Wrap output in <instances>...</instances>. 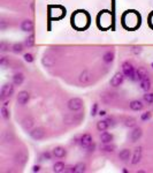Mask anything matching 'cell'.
Returning <instances> with one entry per match:
<instances>
[{"instance_id": "cell-6", "label": "cell", "mask_w": 153, "mask_h": 173, "mask_svg": "<svg viewBox=\"0 0 153 173\" xmlns=\"http://www.w3.org/2000/svg\"><path fill=\"white\" fill-rule=\"evenodd\" d=\"M124 74L122 73H120V72H118V73H115L114 74V76L112 77V80H111V86H121L123 83V81H124Z\"/></svg>"}, {"instance_id": "cell-10", "label": "cell", "mask_w": 153, "mask_h": 173, "mask_svg": "<svg viewBox=\"0 0 153 173\" xmlns=\"http://www.w3.org/2000/svg\"><path fill=\"white\" fill-rule=\"evenodd\" d=\"M145 76H147V72L145 70V68L139 67L138 69L135 70V75H134L132 80H134V81H141V80H143Z\"/></svg>"}, {"instance_id": "cell-44", "label": "cell", "mask_w": 153, "mask_h": 173, "mask_svg": "<svg viewBox=\"0 0 153 173\" xmlns=\"http://www.w3.org/2000/svg\"><path fill=\"white\" fill-rule=\"evenodd\" d=\"M87 149H89V151H93V150H94V144L92 143L91 145H90V146H88Z\"/></svg>"}, {"instance_id": "cell-7", "label": "cell", "mask_w": 153, "mask_h": 173, "mask_svg": "<svg viewBox=\"0 0 153 173\" xmlns=\"http://www.w3.org/2000/svg\"><path fill=\"white\" fill-rule=\"evenodd\" d=\"M30 99V93L28 91H20L17 95V103L20 105H26Z\"/></svg>"}, {"instance_id": "cell-25", "label": "cell", "mask_w": 153, "mask_h": 173, "mask_svg": "<svg viewBox=\"0 0 153 173\" xmlns=\"http://www.w3.org/2000/svg\"><path fill=\"white\" fill-rule=\"evenodd\" d=\"M53 171L57 173H60L64 171V164L62 162H57L54 165H53Z\"/></svg>"}, {"instance_id": "cell-37", "label": "cell", "mask_w": 153, "mask_h": 173, "mask_svg": "<svg viewBox=\"0 0 153 173\" xmlns=\"http://www.w3.org/2000/svg\"><path fill=\"white\" fill-rule=\"evenodd\" d=\"M23 58H24V60H26L27 62H33V60H35V58H33V56H32L31 53H26Z\"/></svg>"}, {"instance_id": "cell-36", "label": "cell", "mask_w": 153, "mask_h": 173, "mask_svg": "<svg viewBox=\"0 0 153 173\" xmlns=\"http://www.w3.org/2000/svg\"><path fill=\"white\" fill-rule=\"evenodd\" d=\"M0 65H1L2 67L8 66V65H9V60H8V58H6V57L1 58V59H0Z\"/></svg>"}, {"instance_id": "cell-16", "label": "cell", "mask_w": 153, "mask_h": 173, "mask_svg": "<svg viewBox=\"0 0 153 173\" xmlns=\"http://www.w3.org/2000/svg\"><path fill=\"white\" fill-rule=\"evenodd\" d=\"M141 82V88L144 90V91H149L150 89H151V80H150V77H149V75L147 76H145L143 80H141L139 81Z\"/></svg>"}, {"instance_id": "cell-24", "label": "cell", "mask_w": 153, "mask_h": 173, "mask_svg": "<svg viewBox=\"0 0 153 173\" xmlns=\"http://www.w3.org/2000/svg\"><path fill=\"white\" fill-rule=\"evenodd\" d=\"M85 164L84 163H78L74 166V173H83L85 172Z\"/></svg>"}, {"instance_id": "cell-34", "label": "cell", "mask_w": 153, "mask_h": 173, "mask_svg": "<svg viewBox=\"0 0 153 173\" xmlns=\"http://www.w3.org/2000/svg\"><path fill=\"white\" fill-rule=\"evenodd\" d=\"M8 49H9V45H8L6 42L2 40V42L0 43V51H1V52H6Z\"/></svg>"}, {"instance_id": "cell-12", "label": "cell", "mask_w": 153, "mask_h": 173, "mask_svg": "<svg viewBox=\"0 0 153 173\" xmlns=\"http://www.w3.org/2000/svg\"><path fill=\"white\" fill-rule=\"evenodd\" d=\"M141 158H142V148L138 146L135 149V152H134V156H132V159H131V164L132 165H136L141 162Z\"/></svg>"}, {"instance_id": "cell-22", "label": "cell", "mask_w": 153, "mask_h": 173, "mask_svg": "<svg viewBox=\"0 0 153 173\" xmlns=\"http://www.w3.org/2000/svg\"><path fill=\"white\" fill-rule=\"evenodd\" d=\"M108 127H109V123L107 122L106 119H105V120H100V121L97 123V129H98L99 132H105Z\"/></svg>"}, {"instance_id": "cell-8", "label": "cell", "mask_w": 153, "mask_h": 173, "mask_svg": "<svg viewBox=\"0 0 153 173\" xmlns=\"http://www.w3.org/2000/svg\"><path fill=\"white\" fill-rule=\"evenodd\" d=\"M27 159H28V155H27V152L23 151V150L19 151V152L15 155V162H16L19 165H24L26 162H27Z\"/></svg>"}, {"instance_id": "cell-33", "label": "cell", "mask_w": 153, "mask_h": 173, "mask_svg": "<svg viewBox=\"0 0 153 173\" xmlns=\"http://www.w3.org/2000/svg\"><path fill=\"white\" fill-rule=\"evenodd\" d=\"M53 153V152H52ZM52 153L50 152V151H45V152H43V155H42V159H44V160H50L51 158H52Z\"/></svg>"}, {"instance_id": "cell-39", "label": "cell", "mask_w": 153, "mask_h": 173, "mask_svg": "<svg viewBox=\"0 0 153 173\" xmlns=\"http://www.w3.org/2000/svg\"><path fill=\"white\" fill-rule=\"evenodd\" d=\"M7 27H9V24H8L5 20H1V21H0V30H6Z\"/></svg>"}, {"instance_id": "cell-45", "label": "cell", "mask_w": 153, "mask_h": 173, "mask_svg": "<svg viewBox=\"0 0 153 173\" xmlns=\"http://www.w3.org/2000/svg\"><path fill=\"white\" fill-rule=\"evenodd\" d=\"M122 172H123V173H128V170H125V169H123V170H122Z\"/></svg>"}, {"instance_id": "cell-28", "label": "cell", "mask_w": 153, "mask_h": 173, "mask_svg": "<svg viewBox=\"0 0 153 173\" xmlns=\"http://www.w3.org/2000/svg\"><path fill=\"white\" fill-rule=\"evenodd\" d=\"M115 145L114 144H111V143H105L102 146H101V150L106 151V152H113L115 150Z\"/></svg>"}, {"instance_id": "cell-2", "label": "cell", "mask_w": 153, "mask_h": 173, "mask_svg": "<svg viewBox=\"0 0 153 173\" xmlns=\"http://www.w3.org/2000/svg\"><path fill=\"white\" fill-rule=\"evenodd\" d=\"M83 100L81 98H77V97H74L71 98L69 102H68V109L73 112H76V111H80L82 107H83Z\"/></svg>"}, {"instance_id": "cell-23", "label": "cell", "mask_w": 153, "mask_h": 173, "mask_svg": "<svg viewBox=\"0 0 153 173\" xmlns=\"http://www.w3.org/2000/svg\"><path fill=\"white\" fill-rule=\"evenodd\" d=\"M102 60H104L106 63H111V62L114 60V52H113V51H107V52L102 56Z\"/></svg>"}, {"instance_id": "cell-5", "label": "cell", "mask_w": 153, "mask_h": 173, "mask_svg": "<svg viewBox=\"0 0 153 173\" xmlns=\"http://www.w3.org/2000/svg\"><path fill=\"white\" fill-rule=\"evenodd\" d=\"M29 135H30L31 139H33L36 141H39V140L45 137V132H44L43 128L37 127V128H35V129H32V130L29 132Z\"/></svg>"}, {"instance_id": "cell-9", "label": "cell", "mask_w": 153, "mask_h": 173, "mask_svg": "<svg viewBox=\"0 0 153 173\" xmlns=\"http://www.w3.org/2000/svg\"><path fill=\"white\" fill-rule=\"evenodd\" d=\"M142 135H143V130H142V128H139V127H135V128L132 129V132L130 133V140H131V142H137V141L142 137Z\"/></svg>"}, {"instance_id": "cell-31", "label": "cell", "mask_w": 153, "mask_h": 173, "mask_svg": "<svg viewBox=\"0 0 153 173\" xmlns=\"http://www.w3.org/2000/svg\"><path fill=\"white\" fill-rule=\"evenodd\" d=\"M1 115H2V118L3 119H9V116H10V113H9V111H8V109H7V106H2L1 107Z\"/></svg>"}, {"instance_id": "cell-3", "label": "cell", "mask_w": 153, "mask_h": 173, "mask_svg": "<svg viewBox=\"0 0 153 173\" xmlns=\"http://www.w3.org/2000/svg\"><path fill=\"white\" fill-rule=\"evenodd\" d=\"M14 92V86L10 84V83H6L3 84L1 90H0V99L1 100H5V98L7 97H10Z\"/></svg>"}, {"instance_id": "cell-27", "label": "cell", "mask_w": 153, "mask_h": 173, "mask_svg": "<svg viewBox=\"0 0 153 173\" xmlns=\"http://www.w3.org/2000/svg\"><path fill=\"white\" fill-rule=\"evenodd\" d=\"M23 47H24V45H23L22 43H15V44L13 45L12 50H13L14 53H21V52L23 51Z\"/></svg>"}, {"instance_id": "cell-41", "label": "cell", "mask_w": 153, "mask_h": 173, "mask_svg": "<svg viewBox=\"0 0 153 173\" xmlns=\"http://www.w3.org/2000/svg\"><path fill=\"white\" fill-rule=\"evenodd\" d=\"M40 171V166L39 165H33L32 166V172H39Z\"/></svg>"}, {"instance_id": "cell-19", "label": "cell", "mask_w": 153, "mask_h": 173, "mask_svg": "<svg viewBox=\"0 0 153 173\" xmlns=\"http://www.w3.org/2000/svg\"><path fill=\"white\" fill-rule=\"evenodd\" d=\"M129 106H130V109L132 111H142L143 107H144V105H143V103L141 100H131Z\"/></svg>"}, {"instance_id": "cell-43", "label": "cell", "mask_w": 153, "mask_h": 173, "mask_svg": "<svg viewBox=\"0 0 153 173\" xmlns=\"http://www.w3.org/2000/svg\"><path fill=\"white\" fill-rule=\"evenodd\" d=\"M98 114L100 115V116H105V115H106V111H104V110H100V111L98 112Z\"/></svg>"}, {"instance_id": "cell-18", "label": "cell", "mask_w": 153, "mask_h": 173, "mask_svg": "<svg viewBox=\"0 0 153 173\" xmlns=\"http://www.w3.org/2000/svg\"><path fill=\"white\" fill-rule=\"evenodd\" d=\"M131 157V151L129 149H122L119 153V158L122 160V162H128Z\"/></svg>"}, {"instance_id": "cell-4", "label": "cell", "mask_w": 153, "mask_h": 173, "mask_svg": "<svg viewBox=\"0 0 153 173\" xmlns=\"http://www.w3.org/2000/svg\"><path fill=\"white\" fill-rule=\"evenodd\" d=\"M122 72L127 77L132 80V77L135 75V68H134V66L129 61H124L122 63Z\"/></svg>"}, {"instance_id": "cell-11", "label": "cell", "mask_w": 153, "mask_h": 173, "mask_svg": "<svg viewBox=\"0 0 153 173\" xmlns=\"http://www.w3.org/2000/svg\"><path fill=\"white\" fill-rule=\"evenodd\" d=\"M80 144L83 148H88L92 144V136L90 134H84L81 139H80Z\"/></svg>"}, {"instance_id": "cell-35", "label": "cell", "mask_w": 153, "mask_h": 173, "mask_svg": "<svg viewBox=\"0 0 153 173\" xmlns=\"http://www.w3.org/2000/svg\"><path fill=\"white\" fill-rule=\"evenodd\" d=\"M150 119H151V112H145V113H143L141 115V120L142 121H147Z\"/></svg>"}, {"instance_id": "cell-29", "label": "cell", "mask_w": 153, "mask_h": 173, "mask_svg": "<svg viewBox=\"0 0 153 173\" xmlns=\"http://www.w3.org/2000/svg\"><path fill=\"white\" fill-rule=\"evenodd\" d=\"M33 44H35V35H33V33H31L30 36L26 39L24 45H26V46H28V47H31Z\"/></svg>"}, {"instance_id": "cell-13", "label": "cell", "mask_w": 153, "mask_h": 173, "mask_svg": "<svg viewBox=\"0 0 153 173\" xmlns=\"http://www.w3.org/2000/svg\"><path fill=\"white\" fill-rule=\"evenodd\" d=\"M21 30L26 31V32H30L33 30V22L31 20H24L21 23Z\"/></svg>"}, {"instance_id": "cell-20", "label": "cell", "mask_w": 153, "mask_h": 173, "mask_svg": "<svg viewBox=\"0 0 153 173\" xmlns=\"http://www.w3.org/2000/svg\"><path fill=\"white\" fill-rule=\"evenodd\" d=\"M24 81V75L22 73H16L13 76V84L14 86H21Z\"/></svg>"}, {"instance_id": "cell-21", "label": "cell", "mask_w": 153, "mask_h": 173, "mask_svg": "<svg viewBox=\"0 0 153 173\" xmlns=\"http://www.w3.org/2000/svg\"><path fill=\"white\" fill-rule=\"evenodd\" d=\"M100 139H101V142L105 144V143H112V141H113V135L111 134V133H108V132H104L102 134H101V136H100Z\"/></svg>"}, {"instance_id": "cell-30", "label": "cell", "mask_w": 153, "mask_h": 173, "mask_svg": "<svg viewBox=\"0 0 153 173\" xmlns=\"http://www.w3.org/2000/svg\"><path fill=\"white\" fill-rule=\"evenodd\" d=\"M143 98L147 104H153V92H146Z\"/></svg>"}, {"instance_id": "cell-14", "label": "cell", "mask_w": 153, "mask_h": 173, "mask_svg": "<svg viewBox=\"0 0 153 173\" xmlns=\"http://www.w3.org/2000/svg\"><path fill=\"white\" fill-rule=\"evenodd\" d=\"M91 79H92V74L89 70H84L80 75V82L81 83H89L91 81Z\"/></svg>"}, {"instance_id": "cell-15", "label": "cell", "mask_w": 153, "mask_h": 173, "mask_svg": "<svg viewBox=\"0 0 153 173\" xmlns=\"http://www.w3.org/2000/svg\"><path fill=\"white\" fill-rule=\"evenodd\" d=\"M42 62H43V65L45 66V67H52L53 65H54V59L52 56H50V54H44V57L42 59Z\"/></svg>"}, {"instance_id": "cell-17", "label": "cell", "mask_w": 153, "mask_h": 173, "mask_svg": "<svg viewBox=\"0 0 153 173\" xmlns=\"http://www.w3.org/2000/svg\"><path fill=\"white\" fill-rule=\"evenodd\" d=\"M66 155H67V151L62 146H55L53 149V156H55L57 158H63Z\"/></svg>"}, {"instance_id": "cell-42", "label": "cell", "mask_w": 153, "mask_h": 173, "mask_svg": "<svg viewBox=\"0 0 153 173\" xmlns=\"http://www.w3.org/2000/svg\"><path fill=\"white\" fill-rule=\"evenodd\" d=\"M106 120H107V122L109 123V127H111V126H114V120H113L112 118H106Z\"/></svg>"}, {"instance_id": "cell-26", "label": "cell", "mask_w": 153, "mask_h": 173, "mask_svg": "<svg viewBox=\"0 0 153 173\" xmlns=\"http://www.w3.org/2000/svg\"><path fill=\"white\" fill-rule=\"evenodd\" d=\"M22 125H23V128H24V129L29 130L31 127H32V125H33V120H32L31 118H26V119L23 120Z\"/></svg>"}, {"instance_id": "cell-32", "label": "cell", "mask_w": 153, "mask_h": 173, "mask_svg": "<svg viewBox=\"0 0 153 173\" xmlns=\"http://www.w3.org/2000/svg\"><path fill=\"white\" fill-rule=\"evenodd\" d=\"M124 125L127 127H134V126H136V119L135 118H128V119H125Z\"/></svg>"}, {"instance_id": "cell-46", "label": "cell", "mask_w": 153, "mask_h": 173, "mask_svg": "<svg viewBox=\"0 0 153 173\" xmlns=\"http://www.w3.org/2000/svg\"><path fill=\"white\" fill-rule=\"evenodd\" d=\"M151 66H152V68H153V62H152V65H151Z\"/></svg>"}, {"instance_id": "cell-38", "label": "cell", "mask_w": 153, "mask_h": 173, "mask_svg": "<svg viewBox=\"0 0 153 173\" xmlns=\"http://www.w3.org/2000/svg\"><path fill=\"white\" fill-rule=\"evenodd\" d=\"M97 112H98V104H97V103H94V104L92 105V107H91V115L92 116H94L96 114H98Z\"/></svg>"}, {"instance_id": "cell-40", "label": "cell", "mask_w": 153, "mask_h": 173, "mask_svg": "<svg viewBox=\"0 0 153 173\" xmlns=\"http://www.w3.org/2000/svg\"><path fill=\"white\" fill-rule=\"evenodd\" d=\"M131 52L135 53V54H139V53L142 52V47H137V46L131 47Z\"/></svg>"}, {"instance_id": "cell-1", "label": "cell", "mask_w": 153, "mask_h": 173, "mask_svg": "<svg viewBox=\"0 0 153 173\" xmlns=\"http://www.w3.org/2000/svg\"><path fill=\"white\" fill-rule=\"evenodd\" d=\"M73 26L78 30L85 29L90 23V16L85 10H77L75 14H73L71 17Z\"/></svg>"}]
</instances>
